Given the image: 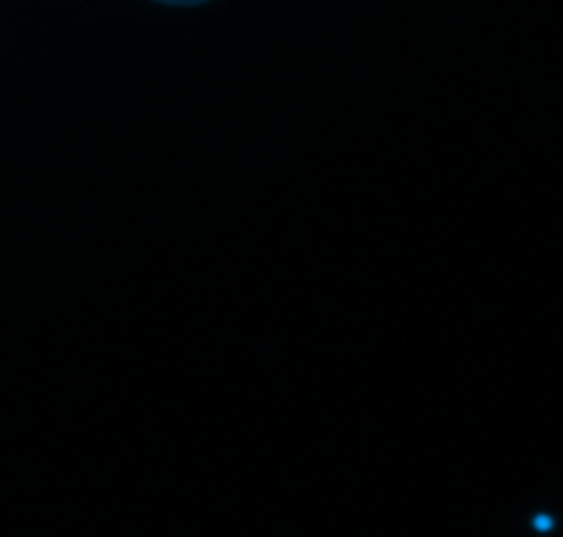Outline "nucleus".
Wrapping results in <instances>:
<instances>
[{"instance_id": "1", "label": "nucleus", "mask_w": 563, "mask_h": 537, "mask_svg": "<svg viewBox=\"0 0 563 537\" xmlns=\"http://www.w3.org/2000/svg\"><path fill=\"white\" fill-rule=\"evenodd\" d=\"M155 3H166V7H199L208 0H155Z\"/></svg>"}]
</instances>
